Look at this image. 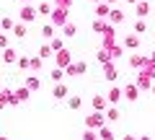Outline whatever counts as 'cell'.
I'll return each instance as SVG.
<instances>
[{
	"mask_svg": "<svg viewBox=\"0 0 155 140\" xmlns=\"http://www.w3.org/2000/svg\"><path fill=\"white\" fill-rule=\"evenodd\" d=\"M104 125H106V114H101V112H93L85 117V130H101Z\"/></svg>",
	"mask_w": 155,
	"mask_h": 140,
	"instance_id": "obj_1",
	"label": "cell"
},
{
	"mask_svg": "<svg viewBox=\"0 0 155 140\" xmlns=\"http://www.w3.org/2000/svg\"><path fill=\"white\" fill-rule=\"evenodd\" d=\"M36 16H39V11H36L34 5H23V8H21V23H26V26L36 21Z\"/></svg>",
	"mask_w": 155,
	"mask_h": 140,
	"instance_id": "obj_2",
	"label": "cell"
},
{
	"mask_svg": "<svg viewBox=\"0 0 155 140\" xmlns=\"http://www.w3.org/2000/svg\"><path fill=\"white\" fill-rule=\"evenodd\" d=\"M52 23L54 26H65L67 23V8H52Z\"/></svg>",
	"mask_w": 155,
	"mask_h": 140,
	"instance_id": "obj_3",
	"label": "cell"
},
{
	"mask_svg": "<svg viewBox=\"0 0 155 140\" xmlns=\"http://www.w3.org/2000/svg\"><path fill=\"white\" fill-rule=\"evenodd\" d=\"M122 94H124V99H127V101H137L140 88H137L134 83H129V86H124V88H122Z\"/></svg>",
	"mask_w": 155,
	"mask_h": 140,
	"instance_id": "obj_4",
	"label": "cell"
},
{
	"mask_svg": "<svg viewBox=\"0 0 155 140\" xmlns=\"http://www.w3.org/2000/svg\"><path fill=\"white\" fill-rule=\"evenodd\" d=\"M67 75H83L85 73V62H70V65L65 67Z\"/></svg>",
	"mask_w": 155,
	"mask_h": 140,
	"instance_id": "obj_5",
	"label": "cell"
},
{
	"mask_svg": "<svg viewBox=\"0 0 155 140\" xmlns=\"http://www.w3.org/2000/svg\"><path fill=\"white\" fill-rule=\"evenodd\" d=\"M122 88H111L109 91V94H106V101H109V104H111V107H116V104H119V101H122Z\"/></svg>",
	"mask_w": 155,
	"mask_h": 140,
	"instance_id": "obj_6",
	"label": "cell"
},
{
	"mask_svg": "<svg viewBox=\"0 0 155 140\" xmlns=\"http://www.w3.org/2000/svg\"><path fill=\"white\" fill-rule=\"evenodd\" d=\"M0 60L8 62V65H11V62H18V52L13 50V47H8V50H3V57H0Z\"/></svg>",
	"mask_w": 155,
	"mask_h": 140,
	"instance_id": "obj_7",
	"label": "cell"
},
{
	"mask_svg": "<svg viewBox=\"0 0 155 140\" xmlns=\"http://www.w3.org/2000/svg\"><path fill=\"white\" fill-rule=\"evenodd\" d=\"M70 60H72V55H70L67 50L57 52V67H67V65H70Z\"/></svg>",
	"mask_w": 155,
	"mask_h": 140,
	"instance_id": "obj_8",
	"label": "cell"
},
{
	"mask_svg": "<svg viewBox=\"0 0 155 140\" xmlns=\"http://www.w3.org/2000/svg\"><path fill=\"white\" fill-rule=\"evenodd\" d=\"M104 75H106V80H116V78H119V70H116L111 62H106V65H104Z\"/></svg>",
	"mask_w": 155,
	"mask_h": 140,
	"instance_id": "obj_9",
	"label": "cell"
},
{
	"mask_svg": "<svg viewBox=\"0 0 155 140\" xmlns=\"http://www.w3.org/2000/svg\"><path fill=\"white\" fill-rule=\"evenodd\" d=\"M109 21L114 23V26H116V23H122V21H124V13L119 11V8H111V13H109Z\"/></svg>",
	"mask_w": 155,
	"mask_h": 140,
	"instance_id": "obj_10",
	"label": "cell"
},
{
	"mask_svg": "<svg viewBox=\"0 0 155 140\" xmlns=\"http://www.w3.org/2000/svg\"><path fill=\"white\" fill-rule=\"evenodd\" d=\"M124 47H127V50H137V47H140V36H134V34H129L127 39H124Z\"/></svg>",
	"mask_w": 155,
	"mask_h": 140,
	"instance_id": "obj_11",
	"label": "cell"
},
{
	"mask_svg": "<svg viewBox=\"0 0 155 140\" xmlns=\"http://www.w3.org/2000/svg\"><path fill=\"white\" fill-rule=\"evenodd\" d=\"M49 47H52V52H62V50H65V42H62L60 36H52V39H49Z\"/></svg>",
	"mask_w": 155,
	"mask_h": 140,
	"instance_id": "obj_12",
	"label": "cell"
},
{
	"mask_svg": "<svg viewBox=\"0 0 155 140\" xmlns=\"http://www.w3.org/2000/svg\"><path fill=\"white\" fill-rule=\"evenodd\" d=\"M106 104H109V101H106V96H96V99H93V109H96V112H104Z\"/></svg>",
	"mask_w": 155,
	"mask_h": 140,
	"instance_id": "obj_13",
	"label": "cell"
},
{
	"mask_svg": "<svg viewBox=\"0 0 155 140\" xmlns=\"http://www.w3.org/2000/svg\"><path fill=\"white\" fill-rule=\"evenodd\" d=\"M104 114H106V122H116V119H119V109L116 107H109Z\"/></svg>",
	"mask_w": 155,
	"mask_h": 140,
	"instance_id": "obj_14",
	"label": "cell"
},
{
	"mask_svg": "<svg viewBox=\"0 0 155 140\" xmlns=\"http://www.w3.org/2000/svg\"><path fill=\"white\" fill-rule=\"evenodd\" d=\"M129 65H132V67H145V65H147V60L140 57V55H132V57H129Z\"/></svg>",
	"mask_w": 155,
	"mask_h": 140,
	"instance_id": "obj_15",
	"label": "cell"
},
{
	"mask_svg": "<svg viewBox=\"0 0 155 140\" xmlns=\"http://www.w3.org/2000/svg\"><path fill=\"white\" fill-rule=\"evenodd\" d=\"M98 138H101V140H114V132H111L109 125H104V127L98 130Z\"/></svg>",
	"mask_w": 155,
	"mask_h": 140,
	"instance_id": "obj_16",
	"label": "cell"
},
{
	"mask_svg": "<svg viewBox=\"0 0 155 140\" xmlns=\"http://www.w3.org/2000/svg\"><path fill=\"white\" fill-rule=\"evenodd\" d=\"M41 36L49 42L52 36H54V23H47V26H41Z\"/></svg>",
	"mask_w": 155,
	"mask_h": 140,
	"instance_id": "obj_17",
	"label": "cell"
},
{
	"mask_svg": "<svg viewBox=\"0 0 155 140\" xmlns=\"http://www.w3.org/2000/svg\"><path fill=\"white\" fill-rule=\"evenodd\" d=\"M28 96H31V91H28L26 86H23V88H18V91H16V101H18V104H21V101H26Z\"/></svg>",
	"mask_w": 155,
	"mask_h": 140,
	"instance_id": "obj_18",
	"label": "cell"
},
{
	"mask_svg": "<svg viewBox=\"0 0 155 140\" xmlns=\"http://www.w3.org/2000/svg\"><path fill=\"white\" fill-rule=\"evenodd\" d=\"M96 13H98L101 18H109V13H111V5H106V3H98V8H96Z\"/></svg>",
	"mask_w": 155,
	"mask_h": 140,
	"instance_id": "obj_19",
	"label": "cell"
},
{
	"mask_svg": "<svg viewBox=\"0 0 155 140\" xmlns=\"http://www.w3.org/2000/svg\"><path fill=\"white\" fill-rule=\"evenodd\" d=\"M13 31H16L18 39H26V31H28V29H26V23H16V26H13Z\"/></svg>",
	"mask_w": 155,
	"mask_h": 140,
	"instance_id": "obj_20",
	"label": "cell"
},
{
	"mask_svg": "<svg viewBox=\"0 0 155 140\" xmlns=\"http://www.w3.org/2000/svg\"><path fill=\"white\" fill-rule=\"evenodd\" d=\"M23 86H26L28 91H39V86H41V83H39V78H34V75H31V78H26V83H23Z\"/></svg>",
	"mask_w": 155,
	"mask_h": 140,
	"instance_id": "obj_21",
	"label": "cell"
},
{
	"mask_svg": "<svg viewBox=\"0 0 155 140\" xmlns=\"http://www.w3.org/2000/svg\"><path fill=\"white\" fill-rule=\"evenodd\" d=\"M52 55H54V52H52L49 44H44L41 50H39V57H41V60H52Z\"/></svg>",
	"mask_w": 155,
	"mask_h": 140,
	"instance_id": "obj_22",
	"label": "cell"
},
{
	"mask_svg": "<svg viewBox=\"0 0 155 140\" xmlns=\"http://www.w3.org/2000/svg\"><path fill=\"white\" fill-rule=\"evenodd\" d=\"M62 31H65V36H75V34H78V26H75V23H70V21H67L65 26H62Z\"/></svg>",
	"mask_w": 155,
	"mask_h": 140,
	"instance_id": "obj_23",
	"label": "cell"
},
{
	"mask_svg": "<svg viewBox=\"0 0 155 140\" xmlns=\"http://www.w3.org/2000/svg\"><path fill=\"white\" fill-rule=\"evenodd\" d=\"M150 13V5L147 3H137V18H145Z\"/></svg>",
	"mask_w": 155,
	"mask_h": 140,
	"instance_id": "obj_24",
	"label": "cell"
},
{
	"mask_svg": "<svg viewBox=\"0 0 155 140\" xmlns=\"http://www.w3.org/2000/svg\"><path fill=\"white\" fill-rule=\"evenodd\" d=\"M16 23H13V18H0V31H8V29H13Z\"/></svg>",
	"mask_w": 155,
	"mask_h": 140,
	"instance_id": "obj_25",
	"label": "cell"
},
{
	"mask_svg": "<svg viewBox=\"0 0 155 140\" xmlns=\"http://www.w3.org/2000/svg\"><path fill=\"white\" fill-rule=\"evenodd\" d=\"M36 11H39V16H49V13H52V3H41Z\"/></svg>",
	"mask_w": 155,
	"mask_h": 140,
	"instance_id": "obj_26",
	"label": "cell"
},
{
	"mask_svg": "<svg viewBox=\"0 0 155 140\" xmlns=\"http://www.w3.org/2000/svg\"><path fill=\"white\" fill-rule=\"evenodd\" d=\"M145 29H147L145 18H137V21H134V31H137V34H145Z\"/></svg>",
	"mask_w": 155,
	"mask_h": 140,
	"instance_id": "obj_27",
	"label": "cell"
},
{
	"mask_svg": "<svg viewBox=\"0 0 155 140\" xmlns=\"http://www.w3.org/2000/svg\"><path fill=\"white\" fill-rule=\"evenodd\" d=\"M65 96H67V86H57V88H54V99H65Z\"/></svg>",
	"mask_w": 155,
	"mask_h": 140,
	"instance_id": "obj_28",
	"label": "cell"
},
{
	"mask_svg": "<svg viewBox=\"0 0 155 140\" xmlns=\"http://www.w3.org/2000/svg\"><path fill=\"white\" fill-rule=\"evenodd\" d=\"M83 140H101V138H98V130H85V132H83Z\"/></svg>",
	"mask_w": 155,
	"mask_h": 140,
	"instance_id": "obj_29",
	"label": "cell"
},
{
	"mask_svg": "<svg viewBox=\"0 0 155 140\" xmlns=\"http://www.w3.org/2000/svg\"><path fill=\"white\" fill-rule=\"evenodd\" d=\"M18 67L21 70H28L31 67V57H18Z\"/></svg>",
	"mask_w": 155,
	"mask_h": 140,
	"instance_id": "obj_30",
	"label": "cell"
},
{
	"mask_svg": "<svg viewBox=\"0 0 155 140\" xmlns=\"http://www.w3.org/2000/svg\"><path fill=\"white\" fill-rule=\"evenodd\" d=\"M106 29H109V26H106L104 21H93V31H98V34H104Z\"/></svg>",
	"mask_w": 155,
	"mask_h": 140,
	"instance_id": "obj_31",
	"label": "cell"
},
{
	"mask_svg": "<svg viewBox=\"0 0 155 140\" xmlns=\"http://www.w3.org/2000/svg\"><path fill=\"white\" fill-rule=\"evenodd\" d=\"M41 57H31V67H28V70H39V67H41Z\"/></svg>",
	"mask_w": 155,
	"mask_h": 140,
	"instance_id": "obj_32",
	"label": "cell"
},
{
	"mask_svg": "<svg viewBox=\"0 0 155 140\" xmlns=\"http://www.w3.org/2000/svg\"><path fill=\"white\" fill-rule=\"evenodd\" d=\"M62 75H65L62 67H54V70H52V80H62Z\"/></svg>",
	"mask_w": 155,
	"mask_h": 140,
	"instance_id": "obj_33",
	"label": "cell"
},
{
	"mask_svg": "<svg viewBox=\"0 0 155 140\" xmlns=\"http://www.w3.org/2000/svg\"><path fill=\"white\" fill-rule=\"evenodd\" d=\"M80 104H83V101L78 99V96H72V99H70V109H80Z\"/></svg>",
	"mask_w": 155,
	"mask_h": 140,
	"instance_id": "obj_34",
	"label": "cell"
},
{
	"mask_svg": "<svg viewBox=\"0 0 155 140\" xmlns=\"http://www.w3.org/2000/svg\"><path fill=\"white\" fill-rule=\"evenodd\" d=\"M0 50H8V36L0 31Z\"/></svg>",
	"mask_w": 155,
	"mask_h": 140,
	"instance_id": "obj_35",
	"label": "cell"
},
{
	"mask_svg": "<svg viewBox=\"0 0 155 140\" xmlns=\"http://www.w3.org/2000/svg\"><path fill=\"white\" fill-rule=\"evenodd\" d=\"M54 5L57 8H67V5H70V0H54Z\"/></svg>",
	"mask_w": 155,
	"mask_h": 140,
	"instance_id": "obj_36",
	"label": "cell"
},
{
	"mask_svg": "<svg viewBox=\"0 0 155 140\" xmlns=\"http://www.w3.org/2000/svg\"><path fill=\"white\" fill-rule=\"evenodd\" d=\"M104 3H106V5H111V8H114V3H116V0H104Z\"/></svg>",
	"mask_w": 155,
	"mask_h": 140,
	"instance_id": "obj_37",
	"label": "cell"
},
{
	"mask_svg": "<svg viewBox=\"0 0 155 140\" xmlns=\"http://www.w3.org/2000/svg\"><path fill=\"white\" fill-rule=\"evenodd\" d=\"M127 3H129V5H137V3H140V0H127Z\"/></svg>",
	"mask_w": 155,
	"mask_h": 140,
	"instance_id": "obj_38",
	"label": "cell"
},
{
	"mask_svg": "<svg viewBox=\"0 0 155 140\" xmlns=\"http://www.w3.org/2000/svg\"><path fill=\"white\" fill-rule=\"evenodd\" d=\"M150 91H153V94H155V83H153V86H150Z\"/></svg>",
	"mask_w": 155,
	"mask_h": 140,
	"instance_id": "obj_39",
	"label": "cell"
},
{
	"mask_svg": "<svg viewBox=\"0 0 155 140\" xmlns=\"http://www.w3.org/2000/svg\"><path fill=\"white\" fill-rule=\"evenodd\" d=\"M124 140H134V138H132V135H127V138H124Z\"/></svg>",
	"mask_w": 155,
	"mask_h": 140,
	"instance_id": "obj_40",
	"label": "cell"
},
{
	"mask_svg": "<svg viewBox=\"0 0 155 140\" xmlns=\"http://www.w3.org/2000/svg\"><path fill=\"white\" fill-rule=\"evenodd\" d=\"M91 3H101V0H91Z\"/></svg>",
	"mask_w": 155,
	"mask_h": 140,
	"instance_id": "obj_41",
	"label": "cell"
},
{
	"mask_svg": "<svg viewBox=\"0 0 155 140\" xmlns=\"http://www.w3.org/2000/svg\"><path fill=\"white\" fill-rule=\"evenodd\" d=\"M150 60H155V52H153V57H150Z\"/></svg>",
	"mask_w": 155,
	"mask_h": 140,
	"instance_id": "obj_42",
	"label": "cell"
},
{
	"mask_svg": "<svg viewBox=\"0 0 155 140\" xmlns=\"http://www.w3.org/2000/svg\"><path fill=\"white\" fill-rule=\"evenodd\" d=\"M23 3H26V5H28V0H23Z\"/></svg>",
	"mask_w": 155,
	"mask_h": 140,
	"instance_id": "obj_43",
	"label": "cell"
}]
</instances>
